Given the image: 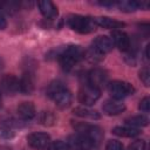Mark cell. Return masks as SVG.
Here are the masks:
<instances>
[{
	"label": "cell",
	"mask_w": 150,
	"mask_h": 150,
	"mask_svg": "<svg viewBox=\"0 0 150 150\" xmlns=\"http://www.w3.org/2000/svg\"><path fill=\"white\" fill-rule=\"evenodd\" d=\"M54 57L59 61L61 68L66 71L71 70L82 59H84V50L80 46L68 45L61 46L53 50Z\"/></svg>",
	"instance_id": "obj_1"
},
{
	"label": "cell",
	"mask_w": 150,
	"mask_h": 150,
	"mask_svg": "<svg viewBox=\"0 0 150 150\" xmlns=\"http://www.w3.org/2000/svg\"><path fill=\"white\" fill-rule=\"evenodd\" d=\"M47 96L49 98H52L60 109L68 108L71 104V101H73L71 93L59 80H55V81L50 82V84L47 88Z\"/></svg>",
	"instance_id": "obj_2"
},
{
	"label": "cell",
	"mask_w": 150,
	"mask_h": 150,
	"mask_svg": "<svg viewBox=\"0 0 150 150\" xmlns=\"http://www.w3.org/2000/svg\"><path fill=\"white\" fill-rule=\"evenodd\" d=\"M67 25L75 32L81 34H88L96 29L97 25L95 18L91 16H83L79 14H70L66 19Z\"/></svg>",
	"instance_id": "obj_3"
},
{
	"label": "cell",
	"mask_w": 150,
	"mask_h": 150,
	"mask_svg": "<svg viewBox=\"0 0 150 150\" xmlns=\"http://www.w3.org/2000/svg\"><path fill=\"white\" fill-rule=\"evenodd\" d=\"M107 89L108 93L110 94V96L114 100H122L129 95H132L135 93V88L132 87V84H130L129 82L125 81H112L109 82L107 84Z\"/></svg>",
	"instance_id": "obj_4"
},
{
	"label": "cell",
	"mask_w": 150,
	"mask_h": 150,
	"mask_svg": "<svg viewBox=\"0 0 150 150\" xmlns=\"http://www.w3.org/2000/svg\"><path fill=\"white\" fill-rule=\"evenodd\" d=\"M101 97V89L93 87L88 83L83 84L77 94V98L80 101V103L84 104V105H91L94 104L98 98Z\"/></svg>",
	"instance_id": "obj_5"
},
{
	"label": "cell",
	"mask_w": 150,
	"mask_h": 150,
	"mask_svg": "<svg viewBox=\"0 0 150 150\" xmlns=\"http://www.w3.org/2000/svg\"><path fill=\"white\" fill-rule=\"evenodd\" d=\"M74 128L76 129L77 132L88 136L94 142L95 146H97L103 138V131L97 125L87 124V123H76V124H74Z\"/></svg>",
	"instance_id": "obj_6"
},
{
	"label": "cell",
	"mask_w": 150,
	"mask_h": 150,
	"mask_svg": "<svg viewBox=\"0 0 150 150\" xmlns=\"http://www.w3.org/2000/svg\"><path fill=\"white\" fill-rule=\"evenodd\" d=\"M67 144L73 150H91L93 148H95L94 142L88 136L80 134V132H75L70 135L68 137Z\"/></svg>",
	"instance_id": "obj_7"
},
{
	"label": "cell",
	"mask_w": 150,
	"mask_h": 150,
	"mask_svg": "<svg viewBox=\"0 0 150 150\" xmlns=\"http://www.w3.org/2000/svg\"><path fill=\"white\" fill-rule=\"evenodd\" d=\"M27 142L30 148L36 150H46L50 144V136L46 132H33L28 135Z\"/></svg>",
	"instance_id": "obj_8"
},
{
	"label": "cell",
	"mask_w": 150,
	"mask_h": 150,
	"mask_svg": "<svg viewBox=\"0 0 150 150\" xmlns=\"http://www.w3.org/2000/svg\"><path fill=\"white\" fill-rule=\"evenodd\" d=\"M87 83L101 89V87L108 84V75L107 71L101 68L91 69L87 75Z\"/></svg>",
	"instance_id": "obj_9"
},
{
	"label": "cell",
	"mask_w": 150,
	"mask_h": 150,
	"mask_svg": "<svg viewBox=\"0 0 150 150\" xmlns=\"http://www.w3.org/2000/svg\"><path fill=\"white\" fill-rule=\"evenodd\" d=\"M112 40V43H114V47H117L122 52H128L130 48H131V43H130V38L129 35L121 30V29H117V30H111V38Z\"/></svg>",
	"instance_id": "obj_10"
},
{
	"label": "cell",
	"mask_w": 150,
	"mask_h": 150,
	"mask_svg": "<svg viewBox=\"0 0 150 150\" xmlns=\"http://www.w3.org/2000/svg\"><path fill=\"white\" fill-rule=\"evenodd\" d=\"M94 50H96L98 54L101 55H105L107 53H109L112 48H114V43H112V40L109 38V36H105V35H101V36H97L91 46H90Z\"/></svg>",
	"instance_id": "obj_11"
},
{
	"label": "cell",
	"mask_w": 150,
	"mask_h": 150,
	"mask_svg": "<svg viewBox=\"0 0 150 150\" xmlns=\"http://www.w3.org/2000/svg\"><path fill=\"white\" fill-rule=\"evenodd\" d=\"M1 90L7 95H14L19 91V79L12 74L4 75L0 82Z\"/></svg>",
	"instance_id": "obj_12"
},
{
	"label": "cell",
	"mask_w": 150,
	"mask_h": 150,
	"mask_svg": "<svg viewBox=\"0 0 150 150\" xmlns=\"http://www.w3.org/2000/svg\"><path fill=\"white\" fill-rule=\"evenodd\" d=\"M116 6L118 7L120 11L125 12V13H131L137 9H148L149 4L146 1H130V0H123V1H117Z\"/></svg>",
	"instance_id": "obj_13"
},
{
	"label": "cell",
	"mask_w": 150,
	"mask_h": 150,
	"mask_svg": "<svg viewBox=\"0 0 150 150\" xmlns=\"http://www.w3.org/2000/svg\"><path fill=\"white\" fill-rule=\"evenodd\" d=\"M102 110L108 116H116L125 110V105L117 100H108L103 103Z\"/></svg>",
	"instance_id": "obj_14"
},
{
	"label": "cell",
	"mask_w": 150,
	"mask_h": 150,
	"mask_svg": "<svg viewBox=\"0 0 150 150\" xmlns=\"http://www.w3.org/2000/svg\"><path fill=\"white\" fill-rule=\"evenodd\" d=\"M18 115L22 121H30L35 117L36 110L32 102H22L18 107Z\"/></svg>",
	"instance_id": "obj_15"
},
{
	"label": "cell",
	"mask_w": 150,
	"mask_h": 150,
	"mask_svg": "<svg viewBox=\"0 0 150 150\" xmlns=\"http://www.w3.org/2000/svg\"><path fill=\"white\" fill-rule=\"evenodd\" d=\"M34 90V76L32 73H25L19 80V91L25 95L32 94Z\"/></svg>",
	"instance_id": "obj_16"
},
{
	"label": "cell",
	"mask_w": 150,
	"mask_h": 150,
	"mask_svg": "<svg viewBox=\"0 0 150 150\" xmlns=\"http://www.w3.org/2000/svg\"><path fill=\"white\" fill-rule=\"evenodd\" d=\"M38 6H39V9H40L41 14L46 19L52 20V19H55L57 16V8H56V6L52 1H48V0L39 1Z\"/></svg>",
	"instance_id": "obj_17"
},
{
	"label": "cell",
	"mask_w": 150,
	"mask_h": 150,
	"mask_svg": "<svg viewBox=\"0 0 150 150\" xmlns=\"http://www.w3.org/2000/svg\"><path fill=\"white\" fill-rule=\"evenodd\" d=\"M96 25L105 28V29H111V30H117L122 27H124V23L121 21H117L115 19H110L107 16H100V18H95Z\"/></svg>",
	"instance_id": "obj_18"
},
{
	"label": "cell",
	"mask_w": 150,
	"mask_h": 150,
	"mask_svg": "<svg viewBox=\"0 0 150 150\" xmlns=\"http://www.w3.org/2000/svg\"><path fill=\"white\" fill-rule=\"evenodd\" d=\"M73 114L75 116H79L82 118H89V120H100L101 118V115L98 111L87 108V107H76L73 110Z\"/></svg>",
	"instance_id": "obj_19"
},
{
	"label": "cell",
	"mask_w": 150,
	"mask_h": 150,
	"mask_svg": "<svg viewBox=\"0 0 150 150\" xmlns=\"http://www.w3.org/2000/svg\"><path fill=\"white\" fill-rule=\"evenodd\" d=\"M112 134L120 137H136L141 134V130L137 128H132L129 125L125 127H115L112 129Z\"/></svg>",
	"instance_id": "obj_20"
},
{
	"label": "cell",
	"mask_w": 150,
	"mask_h": 150,
	"mask_svg": "<svg viewBox=\"0 0 150 150\" xmlns=\"http://www.w3.org/2000/svg\"><path fill=\"white\" fill-rule=\"evenodd\" d=\"M148 122H149V120L144 115H136V116H131V117L125 120L127 125L132 127V128H137V129L141 128V127L148 125Z\"/></svg>",
	"instance_id": "obj_21"
},
{
	"label": "cell",
	"mask_w": 150,
	"mask_h": 150,
	"mask_svg": "<svg viewBox=\"0 0 150 150\" xmlns=\"http://www.w3.org/2000/svg\"><path fill=\"white\" fill-rule=\"evenodd\" d=\"M20 7V4L16 1H4L0 2V9L7 14H12L15 11H18Z\"/></svg>",
	"instance_id": "obj_22"
},
{
	"label": "cell",
	"mask_w": 150,
	"mask_h": 150,
	"mask_svg": "<svg viewBox=\"0 0 150 150\" xmlns=\"http://www.w3.org/2000/svg\"><path fill=\"white\" fill-rule=\"evenodd\" d=\"M39 120H40V123L43 125H52L55 122V116L50 111H42Z\"/></svg>",
	"instance_id": "obj_23"
},
{
	"label": "cell",
	"mask_w": 150,
	"mask_h": 150,
	"mask_svg": "<svg viewBox=\"0 0 150 150\" xmlns=\"http://www.w3.org/2000/svg\"><path fill=\"white\" fill-rule=\"evenodd\" d=\"M46 150H70V148L63 141H54V142H50V144Z\"/></svg>",
	"instance_id": "obj_24"
},
{
	"label": "cell",
	"mask_w": 150,
	"mask_h": 150,
	"mask_svg": "<svg viewBox=\"0 0 150 150\" xmlns=\"http://www.w3.org/2000/svg\"><path fill=\"white\" fill-rule=\"evenodd\" d=\"M139 80L143 82L145 87H149L150 84V71L148 67H144L139 70Z\"/></svg>",
	"instance_id": "obj_25"
},
{
	"label": "cell",
	"mask_w": 150,
	"mask_h": 150,
	"mask_svg": "<svg viewBox=\"0 0 150 150\" xmlns=\"http://www.w3.org/2000/svg\"><path fill=\"white\" fill-rule=\"evenodd\" d=\"M105 150H125L123 144L116 139H110L105 144Z\"/></svg>",
	"instance_id": "obj_26"
},
{
	"label": "cell",
	"mask_w": 150,
	"mask_h": 150,
	"mask_svg": "<svg viewBox=\"0 0 150 150\" xmlns=\"http://www.w3.org/2000/svg\"><path fill=\"white\" fill-rule=\"evenodd\" d=\"M145 148H146L145 141H143V139H136L131 144H129V146H128L127 150H145Z\"/></svg>",
	"instance_id": "obj_27"
},
{
	"label": "cell",
	"mask_w": 150,
	"mask_h": 150,
	"mask_svg": "<svg viewBox=\"0 0 150 150\" xmlns=\"http://www.w3.org/2000/svg\"><path fill=\"white\" fill-rule=\"evenodd\" d=\"M138 109H139L141 111L145 112V114H148V112H149V110H150V98H149L148 96H145V97L139 102Z\"/></svg>",
	"instance_id": "obj_28"
},
{
	"label": "cell",
	"mask_w": 150,
	"mask_h": 150,
	"mask_svg": "<svg viewBox=\"0 0 150 150\" xmlns=\"http://www.w3.org/2000/svg\"><path fill=\"white\" fill-rule=\"evenodd\" d=\"M14 136V132L11 128L8 127H5V125H1L0 127V137L2 138H11Z\"/></svg>",
	"instance_id": "obj_29"
},
{
	"label": "cell",
	"mask_w": 150,
	"mask_h": 150,
	"mask_svg": "<svg viewBox=\"0 0 150 150\" xmlns=\"http://www.w3.org/2000/svg\"><path fill=\"white\" fill-rule=\"evenodd\" d=\"M116 2L117 1H100L97 4L101 6H104V7H114V6H116Z\"/></svg>",
	"instance_id": "obj_30"
},
{
	"label": "cell",
	"mask_w": 150,
	"mask_h": 150,
	"mask_svg": "<svg viewBox=\"0 0 150 150\" xmlns=\"http://www.w3.org/2000/svg\"><path fill=\"white\" fill-rule=\"evenodd\" d=\"M6 26H7V22H6V19H5V16H4V14L0 12V30H2V29H5L6 28Z\"/></svg>",
	"instance_id": "obj_31"
},
{
	"label": "cell",
	"mask_w": 150,
	"mask_h": 150,
	"mask_svg": "<svg viewBox=\"0 0 150 150\" xmlns=\"http://www.w3.org/2000/svg\"><path fill=\"white\" fill-rule=\"evenodd\" d=\"M149 46H146V48H145V52H144V57H145V60H149Z\"/></svg>",
	"instance_id": "obj_32"
},
{
	"label": "cell",
	"mask_w": 150,
	"mask_h": 150,
	"mask_svg": "<svg viewBox=\"0 0 150 150\" xmlns=\"http://www.w3.org/2000/svg\"><path fill=\"white\" fill-rule=\"evenodd\" d=\"M2 105V97H1V91H0V108Z\"/></svg>",
	"instance_id": "obj_33"
},
{
	"label": "cell",
	"mask_w": 150,
	"mask_h": 150,
	"mask_svg": "<svg viewBox=\"0 0 150 150\" xmlns=\"http://www.w3.org/2000/svg\"><path fill=\"white\" fill-rule=\"evenodd\" d=\"M0 68H1V59H0Z\"/></svg>",
	"instance_id": "obj_34"
}]
</instances>
